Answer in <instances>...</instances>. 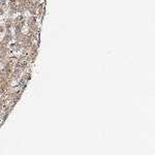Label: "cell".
I'll return each mask as SVG.
<instances>
[{"mask_svg": "<svg viewBox=\"0 0 155 155\" xmlns=\"http://www.w3.org/2000/svg\"><path fill=\"white\" fill-rule=\"evenodd\" d=\"M27 29H28V32L27 33H36L38 34L39 32V26L38 24H32V25H29L27 26Z\"/></svg>", "mask_w": 155, "mask_h": 155, "instance_id": "obj_5", "label": "cell"}, {"mask_svg": "<svg viewBox=\"0 0 155 155\" xmlns=\"http://www.w3.org/2000/svg\"><path fill=\"white\" fill-rule=\"evenodd\" d=\"M7 1H15V0H7Z\"/></svg>", "mask_w": 155, "mask_h": 155, "instance_id": "obj_8", "label": "cell"}, {"mask_svg": "<svg viewBox=\"0 0 155 155\" xmlns=\"http://www.w3.org/2000/svg\"><path fill=\"white\" fill-rule=\"evenodd\" d=\"M4 32H5V28H4V26L2 25V24H0V34Z\"/></svg>", "mask_w": 155, "mask_h": 155, "instance_id": "obj_7", "label": "cell"}, {"mask_svg": "<svg viewBox=\"0 0 155 155\" xmlns=\"http://www.w3.org/2000/svg\"><path fill=\"white\" fill-rule=\"evenodd\" d=\"M26 37V33H24L23 31H17V32H14V39L15 41H18V43H22V41L25 39Z\"/></svg>", "mask_w": 155, "mask_h": 155, "instance_id": "obj_3", "label": "cell"}, {"mask_svg": "<svg viewBox=\"0 0 155 155\" xmlns=\"http://www.w3.org/2000/svg\"><path fill=\"white\" fill-rule=\"evenodd\" d=\"M8 49H10L12 54H17V53L21 52L23 46H22L21 43H18V41H12V43L8 45Z\"/></svg>", "mask_w": 155, "mask_h": 155, "instance_id": "obj_2", "label": "cell"}, {"mask_svg": "<svg viewBox=\"0 0 155 155\" xmlns=\"http://www.w3.org/2000/svg\"><path fill=\"white\" fill-rule=\"evenodd\" d=\"M36 23H37L36 16H30V17L26 18V25L27 26L32 25V24H36Z\"/></svg>", "mask_w": 155, "mask_h": 155, "instance_id": "obj_6", "label": "cell"}, {"mask_svg": "<svg viewBox=\"0 0 155 155\" xmlns=\"http://www.w3.org/2000/svg\"><path fill=\"white\" fill-rule=\"evenodd\" d=\"M13 24H14V18L13 17H7L4 19V28L5 29H12Z\"/></svg>", "mask_w": 155, "mask_h": 155, "instance_id": "obj_4", "label": "cell"}, {"mask_svg": "<svg viewBox=\"0 0 155 155\" xmlns=\"http://www.w3.org/2000/svg\"><path fill=\"white\" fill-rule=\"evenodd\" d=\"M13 41H14V34L12 33V30H10V29H5V33H4L3 37H2L1 43L3 44V45L8 46Z\"/></svg>", "mask_w": 155, "mask_h": 155, "instance_id": "obj_1", "label": "cell"}]
</instances>
